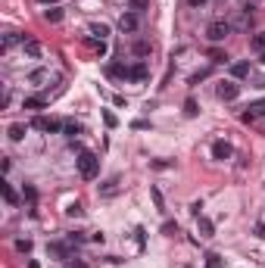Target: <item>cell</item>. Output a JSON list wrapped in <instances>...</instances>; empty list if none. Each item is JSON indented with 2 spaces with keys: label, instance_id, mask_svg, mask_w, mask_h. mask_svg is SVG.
<instances>
[{
  "label": "cell",
  "instance_id": "cell-24",
  "mask_svg": "<svg viewBox=\"0 0 265 268\" xmlns=\"http://www.w3.org/2000/svg\"><path fill=\"white\" fill-rule=\"evenodd\" d=\"M134 53H137V56H147V53H150V44H147V41H137V44H134Z\"/></svg>",
  "mask_w": 265,
  "mask_h": 268
},
{
  "label": "cell",
  "instance_id": "cell-14",
  "mask_svg": "<svg viewBox=\"0 0 265 268\" xmlns=\"http://www.w3.org/2000/svg\"><path fill=\"white\" fill-rule=\"evenodd\" d=\"M0 194H4L7 206H16V203H19V197H16V190H13L10 184H0Z\"/></svg>",
  "mask_w": 265,
  "mask_h": 268
},
{
  "label": "cell",
  "instance_id": "cell-3",
  "mask_svg": "<svg viewBox=\"0 0 265 268\" xmlns=\"http://www.w3.org/2000/svg\"><path fill=\"white\" fill-rule=\"evenodd\" d=\"M231 22H221V19H215V22H209V28H206V37H209V41L212 44H218V41H225V37H228L231 34Z\"/></svg>",
  "mask_w": 265,
  "mask_h": 268
},
{
  "label": "cell",
  "instance_id": "cell-1",
  "mask_svg": "<svg viewBox=\"0 0 265 268\" xmlns=\"http://www.w3.org/2000/svg\"><path fill=\"white\" fill-rule=\"evenodd\" d=\"M78 175L85 178V181H94L97 175H100V159H97V153H91V150H78Z\"/></svg>",
  "mask_w": 265,
  "mask_h": 268
},
{
  "label": "cell",
  "instance_id": "cell-26",
  "mask_svg": "<svg viewBox=\"0 0 265 268\" xmlns=\"http://www.w3.org/2000/svg\"><path fill=\"white\" fill-rule=\"evenodd\" d=\"M206 268H221V259H218L215 253H209V256H206Z\"/></svg>",
  "mask_w": 265,
  "mask_h": 268
},
{
  "label": "cell",
  "instance_id": "cell-13",
  "mask_svg": "<svg viewBox=\"0 0 265 268\" xmlns=\"http://www.w3.org/2000/svg\"><path fill=\"white\" fill-rule=\"evenodd\" d=\"M231 75H234V78H247V75H250V63H247V59L234 63V66H231Z\"/></svg>",
  "mask_w": 265,
  "mask_h": 268
},
{
  "label": "cell",
  "instance_id": "cell-2",
  "mask_svg": "<svg viewBox=\"0 0 265 268\" xmlns=\"http://www.w3.org/2000/svg\"><path fill=\"white\" fill-rule=\"evenodd\" d=\"M28 125H31L34 131H44V134H59V131L66 128V122H59V119H53V116H34Z\"/></svg>",
  "mask_w": 265,
  "mask_h": 268
},
{
  "label": "cell",
  "instance_id": "cell-11",
  "mask_svg": "<svg viewBox=\"0 0 265 268\" xmlns=\"http://www.w3.org/2000/svg\"><path fill=\"white\" fill-rule=\"evenodd\" d=\"M119 184H122L119 178H109V181H106V184L100 187V194H103V197H112V194H119Z\"/></svg>",
  "mask_w": 265,
  "mask_h": 268
},
{
  "label": "cell",
  "instance_id": "cell-20",
  "mask_svg": "<svg viewBox=\"0 0 265 268\" xmlns=\"http://www.w3.org/2000/svg\"><path fill=\"white\" fill-rule=\"evenodd\" d=\"M25 128H28V125H22V122L10 125V140H22V137H25Z\"/></svg>",
  "mask_w": 265,
  "mask_h": 268
},
{
  "label": "cell",
  "instance_id": "cell-33",
  "mask_svg": "<svg viewBox=\"0 0 265 268\" xmlns=\"http://www.w3.org/2000/svg\"><path fill=\"white\" fill-rule=\"evenodd\" d=\"M256 234H259V237L265 240V224H256Z\"/></svg>",
  "mask_w": 265,
  "mask_h": 268
},
{
  "label": "cell",
  "instance_id": "cell-8",
  "mask_svg": "<svg viewBox=\"0 0 265 268\" xmlns=\"http://www.w3.org/2000/svg\"><path fill=\"white\" fill-rule=\"evenodd\" d=\"M125 78H131V81H144V78H147V63H134V66H128Z\"/></svg>",
  "mask_w": 265,
  "mask_h": 268
},
{
  "label": "cell",
  "instance_id": "cell-28",
  "mask_svg": "<svg viewBox=\"0 0 265 268\" xmlns=\"http://www.w3.org/2000/svg\"><path fill=\"white\" fill-rule=\"evenodd\" d=\"M66 215H69V218H78V215H81V206H78V203H72V206L66 209Z\"/></svg>",
  "mask_w": 265,
  "mask_h": 268
},
{
  "label": "cell",
  "instance_id": "cell-23",
  "mask_svg": "<svg viewBox=\"0 0 265 268\" xmlns=\"http://www.w3.org/2000/svg\"><path fill=\"white\" fill-rule=\"evenodd\" d=\"M103 122H106L109 128H116V125H119V119H116V116H112V112H109V109H103Z\"/></svg>",
  "mask_w": 265,
  "mask_h": 268
},
{
  "label": "cell",
  "instance_id": "cell-6",
  "mask_svg": "<svg viewBox=\"0 0 265 268\" xmlns=\"http://www.w3.org/2000/svg\"><path fill=\"white\" fill-rule=\"evenodd\" d=\"M140 28V19H137V13H125L122 19H119V31L122 34H134Z\"/></svg>",
  "mask_w": 265,
  "mask_h": 268
},
{
  "label": "cell",
  "instance_id": "cell-21",
  "mask_svg": "<svg viewBox=\"0 0 265 268\" xmlns=\"http://www.w3.org/2000/svg\"><path fill=\"white\" fill-rule=\"evenodd\" d=\"M28 81H31V85H41V81H47V72H44V69H34V72L28 75Z\"/></svg>",
  "mask_w": 265,
  "mask_h": 268
},
{
  "label": "cell",
  "instance_id": "cell-25",
  "mask_svg": "<svg viewBox=\"0 0 265 268\" xmlns=\"http://www.w3.org/2000/svg\"><path fill=\"white\" fill-rule=\"evenodd\" d=\"M147 4H150V0H131V13H140V10H147Z\"/></svg>",
  "mask_w": 265,
  "mask_h": 268
},
{
  "label": "cell",
  "instance_id": "cell-15",
  "mask_svg": "<svg viewBox=\"0 0 265 268\" xmlns=\"http://www.w3.org/2000/svg\"><path fill=\"white\" fill-rule=\"evenodd\" d=\"M85 128H81V122H75V119H69L66 122V128H63V134H69V137H78Z\"/></svg>",
  "mask_w": 265,
  "mask_h": 268
},
{
  "label": "cell",
  "instance_id": "cell-31",
  "mask_svg": "<svg viewBox=\"0 0 265 268\" xmlns=\"http://www.w3.org/2000/svg\"><path fill=\"white\" fill-rule=\"evenodd\" d=\"M153 200H156V209L162 212V194H159V190H156V187H153Z\"/></svg>",
  "mask_w": 265,
  "mask_h": 268
},
{
  "label": "cell",
  "instance_id": "cell-35",
  "mask_svg": "<svg viewBox=\"0 0 265 268\" xmlns=\"http://www.w3.org/2000/svg\"><path fill=\"white\" fill-rule=\"evenodd\" d=\"M259 59H262V63H265V53H259Z\"/></svg>",
  "mask_w": 265,
  "mask_h": 268
},
{
  "label": "cell",
  "instance_id": "cell-22",
  "mask_svg": "<svg viewBox=\"0 0 265 268\" xmlns=\"http://www.w3.org/2000/svg\"><path fill=\"white\" fill-rule=\"evenodd\" d=\"M66 268H91V265H88L85 259H75V256H72V259L66 262Z\"/></svg>",
  "mask_w": 265,
  "mask_h": 268
},
{
  "label": "cell",
  "instance_id": "cell-19",
  "mask_svg": "<svg viewBox=\"0 0 265 268\" xmlns=\"http://www.w3.org/2000/svg\"><path fill=\"white\" fill-rule=\"evenodd\" d=\"M63 19V10L59 7H50V10H44V22H50V25H56Z\"/></svg>",
  "mask_w": 265,
  "mask_h": 268
},
{
  "label": "cell",
  "instance_id": "cell-5",
  "mask_svg": "<svg viewBox=\"0 0 265 268\" xmlns=\"http://www.w3.org/2000/svg\"><path fill=\"white\" fill-rule=\"evenodd\" d=\"M231 156H234V147H231L228 140H215V143H212V159L225 162V159H231Z\"/></svg>",
  "mask_w": 265,
  "mask_h": 268
},
{
  "label": "cell",
  "instance_id": "cell-30",
  "mask_svg": "<svg viewBox=\"0 0 265 268\" xmlns=\"http://www.w3.org/2000/svg\"><path fill=\"white\" fill-rule=\"evenodd\" d=\"M16 250H19V253H28V250H31V240H16Z\"/></svg>",
  "mask_w": 265,
  "mask_h": 268
},
{
  "label": "cell",
  "instance_id": "cell-34",
  "mask_svg": "<svg viewBox=\"0 0 265 268\" xmlns=\"http://www.w3.org/2000/svg\"><path fill=\"white\" fill-rule=\"evenodd\" d=\"M41 4H44V7H50V4H59V0H41Z\"/></svg>",
  "mask_w": 265,
  "mask_h": 268
},
{
  "label": "cell",
  "instance_id": "cell-29",
  "mask_svg": "<svg viewBox=\"0 0 265 268\" xmlns=\"http://www.w3.org/2000/svg\"><path fill=\"white\" fill-rule=\"evenodd\" d=\"M184 112H187V116H197V103L187 100V103H184Z\"/></svg>",
  "mask_w": 265,
  "mask_h": 268
},
{
  "label": "cell",
  "instance_id": "cell-12",
  "mask_svg": "<svg viewBox=\"0 0 265 268\" xmlns=\"http://www.w3.org/2000/svg\"><path fill=\"white\" fill-rule=\"evenodd\" d=\"M250 47H253L256 53H265V31H256V34L250 37Z\"/></svg>",
  "mask_w": 265,
  "mask_h": 268
},
{
  "label": "cell",
  "instance_id": "cell-4",
  "mask_svg": "<svg viewBox=\"0 0 265 268\" xmlns=\"http://www.w3.org/2000/svg\"><path fill=\"white\" fill-rule=\"evenodd\" d=\"M215 94H218V100L231 103V100H237V94H240V85H237V81H218V85H215Z\"/></svg>",
  "mask_w": 265,
  "mask_h": 268
},
{
  "label": "cell",
  "instance_id": "cell-16",
  "mask_svg": "<svg viewBox=\"0 0 265 268\" xmlns=\"http://www.w3.org/2000/svg\"><path fill=\"white\" fill-rule=\"evenodd\" d=\"M22 106H25V109H44V106H47V100H44V97H25V100H22Z\"/></svg>",
  "mask_w": 265,
  "mask_h": 268
},
{
  "label": "cell",
  "instance_id": "cell-17",
  "mask_svg": "<svg viewBox=\"0 0 265 268\" xmlns=\"http://www.w3.org/2000/svg\"><path fill=\"white\" fill-rule=\"evenodd\" d=\"M91 34H94V37H100V41H106V37H109V25L94 22V25H91Z\"/></svg>",
  "mask_w": 265,
  "mask_h": 268
},
{
  "label": "cell",
  "instance_id": "cell-18",
  "mask_svg": "<svg viewBox=\"0 0 265 268\" xmlns=\"http://www.w3.org/2000/svg\"><path fill=\"white\" fill-rule=\"evenodd\" d=\"M197 231H200V237H212L215 228H212V221H209V218H200V221H197Z\"/></svg>",
  "mask_w": 265,
  "mask_h": 268
},
{
  "label": "cell",
  "instance_id": "cell-32",
  "mask_svg": "<svg viewBox=\"0 0 265 268\" xmlns=\"http://www.w3.org/2000/svg\"><path fill=\"white\" fill-rule=\"evenodd\" d=\"M203 4H206V0H187V7H194V10H200Z\"/></svg>",
  "mask_w": 265,
  "mask_h": 268
},
{
  "label": "cell",
  "instance_id": "cell-27",
  "mask_svg": "<svg viewBox=\"0 0 265 268\" xmlns=\"http://www.w3.org/2000/svg\"><path fill=\"white\" fill-rule=\"evenodd\" d=\"M206 75H209V69H203V72H194V75H191V85H200V81L206 78Z\"/></svg>",
  "mask_w": 265,
  "mask_h": 268
},
{
  "label": "cell",
  "instance_id": "cell-9",
  "mask_svg": "<svg viewBox=\"0 0 265 268\" xmlns=\"http://www.w3.org/2000/svg\"><path fill=\"white\" fill-rule=\"evenodd\" d=\"M265 112V100H256V103H250V109L243 112V122H253L256 116H262Z\"/></svg>",
  "mask_w": 265,
  "mask_h": 268
},
{
  "label": "cell",
  "instance_id": "cell-7",
  "mask_svg": "<svg viewBox=\"0 0 265 268\" xmlns=\"http://www.w3.org/2000/svg\"><path fill=\"white\" fill-rule=\"evenodd\" d=\"M16 44H25V34H19V31H7V34H4V44H0V47H4V53H7V50H13Z\"/></svg>",
  "mask_w": 265,
  "mask_h": 268
},
{
  "label": "cell",
  "instance_id": "cell-10",
  "mask_svg": "<svg viewBox=\"0 0 265 268\" xmlns=\"http://www.w3.org/2000/svg\"><path fill=\"white\" fill-rule=\"evenodd\" d=\"M22 50H25V56H31V59H37V56H41V44H37V41H31V37H25Z\"/></svg>",
  "mask_w": 265,
  "mask_h": 268
}]
</instances>
